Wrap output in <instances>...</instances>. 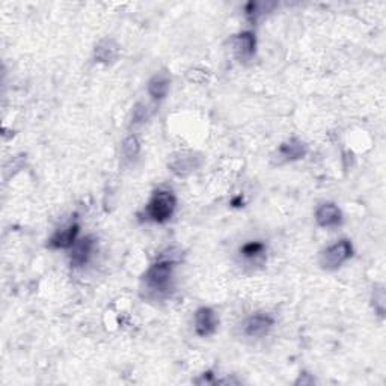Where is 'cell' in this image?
Returning <instances> with one entry per match:
<instances>
[{
	"instance_id": "1",
	"label": "cell",
	"mask_w": 386,
	"mask_h": 386,
	"mask_svg": "<svg viewBox=\"0 0 386 386\" xmlns=\"http://www.w3.org/2000/svg\"><path fill=\"white\" fill-rule=\"evenodd\" d=\"M173 263L163 260L154 263L144 275V286L155 296H164L172 288Z\"/></svg>"
},
{
	"instance_id": "2",
	"label": "cell",
	"mask_w": 386,
	"mask_h": 386,
	"mask_svg": "<svg viewBox=\"0 0 386 386\" xmlns=\"http://www.w3.org/2000/svg\"><path fill=\"white\" fill-rule=\"evenodd\" d=\"M177 210V196L171 190H155L145 207V216L154 224H164Z\"/></svg>"
},
{
	"instance_id": "3",
	"label": "cell",
	"mask_w": 386,
	"mask_h": 386,
	"mask_svg": "<svg viewBox=\"0 0 386 386\" xmlns=\"http://www.w3.org/2000/svg\"><path fill=\"white\" fill-rule=\"evenodd\" d=\"M353 256V245L348 238H341L327 246L320 255V265L325 270H337Z\"/></svg>"
},
{
	"instance_id": "4",
	"label": "cell",
	"mask_w": 386,
	"mask_h": 386,
	"mask_svg": "<svg viewBox=\"0 0 386 386\" xmlns=\"http://www.w3.org/2000/svg\"><path fill=\"white\" fill-rule=\"evenodd\" d=\"M219 326V318L216 311L210 307H201L193 316V327L195 334L201 338H207L213 335Z\"/></svg>"
},
{
	"instance_id": "5",
	"label": "cell",
	"mask_w": 386,
	"mask_h": 386,
	"mask_svg": "<svg viewBox=\"0 0 386 386\" xmlns=\"http://www.w3.org/2000/svg\"><path fill=\"white\" fill-rule=\"evenodd\" d=\"M275 326V318L268 312H256L246 318L243 323V332L249 338H263L268 335Z\"/></svg>"
},
{
	"instance_id": "6",
	"label": "cell",
	"mask_w": 386,
	"mask_h": 386,
	"mask_svg": "<svg viewBox=\"0 0 386 386\" xmlns=\"http://www.w3.org/2000/svg\"><path fill=\"white\" fill-rule=\"evenodd\" d=\"M199 164H201V157H198L195 153H190V151H180L172 154L168 162L169 169L178 177L189 176V173L199 168Z\"/></svg>"
},
{
	"instance_id": "7",
	"label": "cell",
	"mask_w": 386,
	"mask_h": 386,
	"mask_svg": "<svg viewBox=\"0 0 386 386\" xmlns=\"http://www.w3.org/2000/svg\"><path fill=\"white\" fill-rule=\"evenodd\" d=\"M95 249V240L93 236H85L79 238V240L75 243V246L71 247V254H70V264L72 269H82L85 268L88 261L91 260Z\"/></svg>"
},
{
	"instance_id": "8",
	"label": "cell",
	"mask_w": 386,
	"mask_h": 386,
	"mask_svg": "<svg viewBox=\"0 0 386 386\" xmlns=\"http://www.w3.org/2000/svg\"><path fill=\"white\" fill-rule=\"evenodd\" d=\"M79 233H80V225L77 222H71L65 226H62L54 233L50 240H49V247L50 249H71L75 243L79 240Z\"/></svg>"
},
{
	"instance_id": "9",
	"label": "cell",
	"mask_w": 386,
	"mask_h": 386,
	"mask_svg": "<svg viewBox=\"0 0 386 386\" xmlns=\"http://www.w3.org/2000/svg\"><path fill=\"white\" fill-rule=\"evenodd\" d=\"M316 222L321 228H337L343 224V211L334 202H323L316 210Z\"/></svg>"
},
{
	"instance_id": "10",
	"label": "cell",
	"mask_w": 386,
	"mask_h": 386,
	"mask_svg": "<svg viewBox=\"0 0 386 386\" xmlns=\"http://www.w3.org/2000/svg\"><path fill=\"white\" fill-rule=\"evenodd\" d=\"M307 145L303 144L299 139H288L284 144H281V146L277 151L278 155V162L279 163H288V162H296L300 160L307 155Z\"/></svg>"
},
{
	"instance_id": "11",
	"label": "cell",
	"mask_w": 386,
	"mask_h": 386,
	"mask_svg": "<svg viewBox=\"0 0 386 386\" xmlns=\"http://www.w3.org/2000/svg\"><path fill=\"white\" fill-rule=\"evenodd\" d=\"M171 89V76L167 71L155 72L150 79L148 86H146V93L154 101H162L167 98Z\"/></svg>"
},
{
	"instance_id": "12",
	"label": "cell",
	"mask_w": 386,
	"mask_h": 386,
	"mask_svg": "<svg viewBox=\"0 0 386 386\" xmlns=\"http://www.w3.org/2000/svg\"><path fill=\"white\" fill-rule=\"evenodd\" d=\"M256 50V38L252 32H242L234 38V52L240 61H249Z\"/></svg>"
},
{
	"instance_id": "13",
	"label": "cell",
	"mask_w": 386,
	"mask_h": 386,
	"mask_svg": "<svg viewBox=\"0 0 386 386\" xmlns=\"http://www.w3.org/2000/svg\"><path fill=\"white\" fill-rule=\"evenodd\" d=\"M119 45L114 40H103L95 45L94 56L100 63H112L118 59Z\"/></svg>"
},
{
	"instance_id": "14",
	"label": "cell",
	"mask_w": 386,
	"mask_h": 386,
	"mask_svg": "<svg viewBox=\"0 0 386 386\" xmlns=\"http://www.w3.org/2000/svg\"><path fill=\"white\" fill-rule=\"evenodd\" d=\"M240 255L247 261H258L265 255V245L263 242H247L240 247Z\"/></svg>"
},
{
	"instance_id": "15",
	"label": "cell",
	"mask_w": 386,
	"mask_h": 386,
	"mask_svg": "<svg viewBox=\"0 0 386 386\" xmlns=\"http://www.w3.org/2000/svg\"><path fill=\"white\" fill-rule=\"evenodd\" d=\"M123 154L125 160L133 162L137 157H139L141 154V142L134 134H130L128 137H125L123 142Z\"/></svg>"
},
{
	"instance_id": "16",
	"label": "cell",
	"mask_w": 386,
	"mask_h": 386,
	"mask_svg": "<svg viewBox=\"0 0 386 386\" xmlns=\"http://www.w3.org/2000/svg\"><path fill=\"white\" fill-rule=\"evenodd\" d=\"M150 114H148V109H146L145 105H137L134 109H133V118H132V123L133 124H141L144 121H146L148 119Z\"/></svg>"
}]
</instances>
